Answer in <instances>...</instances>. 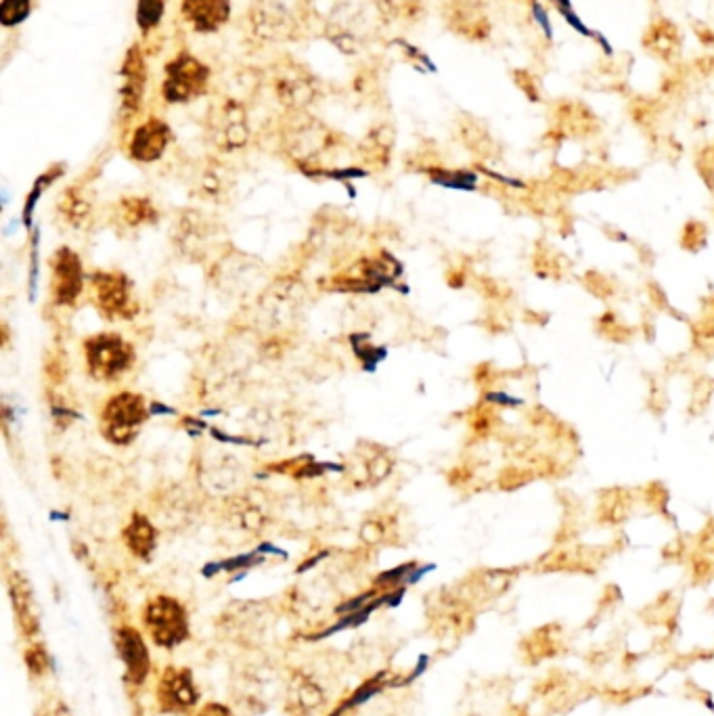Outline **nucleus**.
Instances as JSON below:
<instances>
[{
	"instance_id": "nucleus-1",
	"label": "nucleus",
	"mask_w": 714,
	"mask_h": 716,
	"mask_svg": "<svg viewBox=\"0 0 714 716\" xmlns=\"http://www.w3.org/2000/svg\"><path fill=\"white\" fill-rule=\"evenodd\" d=\"M149 415L151 409L145 405V398L124 390L105 402L101 413V434L111 444L126 446L135 442Z\"/></svg>"
},
{
	"instance_id": "nucleus-2",
	"label": "nucleus",
	"mask_w": 714,
	"mask_h": 716,
	"mask_svg": "<svg viewBox=\"0 0 714 716\" xmlns=\"http://www.w3.org/2000/svg\"><path fill=\"white\" fill-rule=\"evenodd\" d=\"M84 358L95 379L114 382L135 363V348L118 333H97L84 342Z\"/></svg>"
},
{
	"instance_id": "nucleus-3",
	"label": "nucleus",
	"mask_w": 714,
	"mask_h": 716,
	"mask_svg": "<svg viewBox=\"0 0 714 716\" xmlns=\"http://www.w3.org/2000/svg\"><path fill=\"white\" fill-rule=\"evenodd\" d=\"M143 624L153 643L166 650L189 639V614L181 601L168 595H158L147 603Z\"/></svg>"
},
{
	"instance_id": "nucleus-4",
	"label": "nucleus",
	"mask_w": 714,
	"mask_h": 716,
	"mask_svg": "<svg viewBox=\"0 0 714 716\" xmlns=\"http://www.w3.org/2000/svg\"><path fill=\"white\" fill-rule=\"evenodd\" d=\"M210 70L206 63L193 55H178L166 65V80L162 86L164 99L168 103H187L206 93Z\"/></svg>"
},
{
	"instance_id": "nucleus-5",
	"label": "nucleus",
	"mask_w": 714,
	"mask_h": 716,
	"mask_svg": "<svg viewBox=\"0 0 714 716\" xmlns=\"http://www.w3.org/2000/svg\"><path fill=\"white\" fill-rule=\"evenodd\" d=\"M91 287L93 302L105 319H130L137 312L132 302V283L124 273L97 271L91 275Z\"/></svg>"
},
{
	"instance_id": "nucleus-6",
	"label": "nucleus",
	"mask_w": 714,
	"mask_h": 716,
	"mask_svg": "<svg viewBox=\"0 0 714 716\" xmlns=\"http://www.w3.org/2000/svg\"><path fill=\"white\" fill-rule=\"evenodd\" d=\"M84 292V268L72 248H59L51 260V296L57 306H74Z\"/></svg>"
},
{
	"instance_id": "nucleus-7",
	"label": "nucleus",
	"mask_w": 714,
	"mask_h": 716,
	"mask_svg": "<svg viewBox=\"0 0 714 716\" xmlns=\"http://www.w3.org/2000/svg\"><path fill=\"white\" fill-rule=\"evenodd\" d=\"M199 702V691L195 687L189 668L168 666L158 683V704L164 712L187 714Z\"/></svg>"
},
{
	"instance_id": "nucleus-8",
	"label": "nucleus",
	"mask_w": 714,
	"mask_h": 716,
	"mask_svg": "<svg viewBox=\"0 0 714 716\" xmlns=\"http://www.w3.org/2000/svg\"><path fill=\"white\" fill-rule=\"evenodd\" d=\"M216 243L214 222L208 216L197 212H187L178 218L176 225V245L183 256L189 258H206L208 250Z\"/></svg>"
},
{
	"instance_id": "nucleus-9",
	"label": "nucleus",
	"mask_w": 714,
	"mask_h": 716,
	"mask_svg": "<svg viewBox=\"0 0 714 716\" xmlns=\"http://www.w3.org/2000/svg\"><path fill=\"white\" fill-rule=\"evenodd\" d=\"M392 467L394 459L384 446L373 442L359 444V449H356V465L350 467L352 482L356 488L377 486L392 474Z\"/></svg>"
},
{
	"instance_id": "nucleus-10",
	"label": "nucleus",
	"mask_w": 714,
	"mask_h": 716,
	"mask_svg": "<svg viewBox=\"0 0 714 716\" xmlns=\"http://www.w3.org/2000/svg\"><path fill=\"white\" fill-rule=\"evenodd\" d=\"M170 145V128L168 124H164L158 118H151L145 124H141L135 134H132L128 151L130 158L143 162V164H151L155 160H160L164 151Z\"/></svg>"
},
{
	"instance_id": "nucleus-11",
	"label": "nucleus",
	"mask_w": 714,
	"mask_h": 716,
	"mask_svg": "<svg viewBox=\"0 0 714 716\" xmlns=\"http://www.w3.org/2000/svg\"><path fill=\"white\" fill-rule=\"evenodd\" d=\"M183 19L199 34H214L229 21L231 0H183Z\"/></svg>"
},
{
	"instance_id": "nucleus-12",
	"label": "nucleus",
	"mask_w": 714,
	"mask_h": 716,
	"mask_svg": "<svg viewBox=\"0 0 714 716\" xmlns=\"http://www.w3.org/2000/svg\"><path fill=\"white\" fill-rule=\"evenodd\" d=\"M116 647L126 666L128 679L135 685H141L147 679L151 668V658L141 633L137 629H132V626H122V629L116 633Z\"/></svg>"
},
{
	"instance_id": "nucleus-13",
	"label": "nucleus",
	"mask_w": 714,
	"mask_h": 716,
	"mask_svg": "<svg viewBox=\"0 0 714 716\" xmlns=\"http://www.w3.org/2000/svg\"><path fill=\"white\" fill-rule=\"evenodd\" d=\"M120 74L124 80L122 88H120L122 114L128 118L139 111L143 93H145V84H147V70H145V61H143L139 47H132L128 51Z\"/></svg>"
},
{
	"instance_id": "nucleus-14",
	"label": "nucleus",
	"mask_w": 714,
	"mask_h": 716,
	"mask_svg": "<svg viewBox=\"0 0 714 716\" xmlns=\"http://www.w3.org/2000/svg\"><path fill=\"white\" fill-rule=\"evenodd\" d=\"M9 593L13 599V610L19 622V629L26 633V637H34L38 633V614L30 583L15 572L9 576Z\"/></svg>"
},
{
	"instance_id": "nucleus-15",
	"label": "nucleus",
	"mask_w": 714,
	"mask_h": 716,
	"mask_svg": "<svg viewBox=\"0 0 714 716\" xmlns=\"http://www.w3.org/2000/svg\"><path fill=\"white\" fill-rule=\"evenodd\" d=\"M323 704V693L315 681L298 673L287 689L285 712L289 716H308Z\"/></svg>"
},
{
	"instance_id": "nucleus-16",
	"label": "nucleus",
	"mask_w": 714,
	"mask_h": 716,
	"mask_svg": "<svg viewBox=\"0 0 714 716\" xmlns=\"http://www.w3.org/2000/svg\"><path fill=\"white\" fill-rule=\"evenodd\" d=\"M122 536L128 551L141 559H149L155 551V545H158V530H155V526L143 513H135V516L130 518Z\"/></svg>"
},
{
	"instance_id": "nucleus-17",
	"label": "nucleus",
	"mask_w": 714,
	"mask_h": 716,
	"mask_svg": "<svg viewBox=\"0 0 714 716\" xmlns=\"http://www.w3.org/2000/svg\"><path fill=\"white\" fill-rule=\"evenodd\" d=\"M118 218L122 227L139 229L158 222V210L147 197H124L118 204Z\"/></svg>"
},
{
	"instance_id": "nucleus-18",
	"label": "nucleus",
	"mask_w": 714,
	"mask_h": 716,
	"mask_svg": "<svg viewBox=\"0 0 714 716\" xmlns=\"http://www.w3.org/2000/svg\"><path fill=\"white\" fill-rule=\"evenodd\" d=\"M57 208L63 220L70 222V227L74 229H84L88 222H91V214H93L91 201H88V197L76 187L68 189L61 195Z\"/></svg>"
},
{
	"instance_id": "nucleus-19",
	"label": "nucleus",
	"mask_w": 714,
	"mask_h": 716,
	"mask_svg": "<svg viewBox=\"0 0 714 716\" xmlns=\"http://www.w3.org/2000/svg\"><path fill=\"white\" fill-rule=\"evenodd\" d=\"M432 183L451 191H463V193H474L480 187V174L474 170H444L434 168L430 170Z\"/></svg>"
},
{
	"instance_id": "nucleus-20",
	"label": "nucleus",
	"mask_w": 714,
	"mask_h": 716,
	"mask_svg": "<svg viewBox=\"0 0 714 716\" xmlns=\"http://www.w3.org/2000/svg\"><path fill=\"white\" fill-rule=\"evenodd\" d=\"M231 516H233V522L239 524V528H245L250 532H260L264 526V520H266L260 507H256L248 499H237L231 509Z\"/></svg>"
},
{
	"instance_id": "nucleus-21",
	"label": "nucleus",
	"mask_w": 714,
	"mask_h": 716,
	"mask_svg": "<svg viewBox=\"0 0 714 716\" xmlns=\"http://www.w3.org/2000/svg\"><path fill=\"white\" fill-rule=\"evenodd\" d=\"M61 172H63V166H55L53 170L44 172V174L38 178V181L34 183V187H32V191H30V195H28V199H26V208H24V222H26L28 229H32V212L36 210V204H38L40 195L44 193V189H47L49 185H53V183L57 181V178L61 176Z\"/></svg>"
},
{
	"instance_id": "nucleus-22",
	"label": "nucleus",
	"mask_w": 714,
	"mask_h": 716,
	"mask_svg": "<svg viewBox=\"0 0 714 716\" xmlns=\"http://www.w3.org/2000/svg\"><path fill=\"white\" fill-rule=\"evenodd\" d=\"M164 0H139V7H137V21H139V28L149 34L155 26L160 24L162 17H164Z\"/></svg>"
},
{
	"instance_id": "nucleus-23",
	"label": "nucleus",
	"mask_w": 714,
	"mask_h": 716,
	"mask_svg": "<svg viewBox=\"0 0 714 716\" xmlns=\"http://www.w3.org/2000/svg\"><path fill=\"white\" fill-rule=\"evenodd\" d=\"M30 11L32 0H3V5H0V21H3L5 28H13L28 19Z\"/></svg>"
},
{
	"instance_id": "nucleus-24",
	"label": "nucleus",
	"mask_w": 714,
	"mask_h": 716,
	"mask_svg": "<svg viewBox=\"0 0 714 716\" xmlns=\"http://www.w3.org/2000/svg\"><path fill=\"white\" fill-rule=\"evenodd\" d=\"M484 402L490 407L497 409H520L526 405V400L522 396H516L505 390H488L484 392Z\"/></svg>"
},
{
	"instance_id": "nucleus-25",
	"label": "nucleus",
	"mask_w": 714,
	"mask_h": 716,
	"mask_svg": "<svg viewBox=\"0 0 714 716\" xmlns=\"http://www.w3.org/2000/svg\"><path fill=\"white\" fill-rule=\"evenodd\" d=\"M26 662H28V666H30V670H32V675H36V677L47 673L49 666H51L49 654L44 652V647H42V645H34V647H30L28 654H26Z\"/></svg>"
},
{
	"instance_id": "nucleus-26",
	"label": "nucleus",
	"mask_w": 714,
	"mask_h": 716,
	"mask_svg": "<svg viewBox=\"0 0 714 716\" xmlns=\"http://www.w3.org/2000/svg\"><path fill=\"white\" fill-rule=\"evenodd\" d=\"M386 536V524L379 522V520H369L363 524L361 528V539L367 543V545H377L382 543Z\"/></svg>"
},
{
	"instance_id": "nucleus-27",
	"label": "nucleus",
	"mask_w": 714,
	"mask_h": 716,
	"mask_svg": "<svg viewBox=\"0 0 714 716\" xmlns=\"http://www.w3.org/2000/svg\"><path fill=\"white\" fill-rule=\"evenodd\" d=\"M530 9H532V17H534V21H537L539 28L543 30L545 38H547V40H553V26H551V19H549L547 9L541 5V0H530Z\"/></svg>"
},
{
	"instance_id": "nucleus-28",
	"label": "nucleus",
	"mask_w": 714,
	"mask_h": 716,
	"mask_svg": "<svg viewBox=\"0 0 714 716\" xmlns=\"http://www.w3.org/2000/svg\"><path fill=\"white\" fill-rule=\"evenodd\" d=\"M480 172H484L488 178H493V181L505 185V187H511V189H518V191H524L528 189V185L524 181H520V178H513V176H505V174H499V172H493L488 168H478Z\"/></svg>"
},
{
	"instance_id": "nucleus-29",
	"label": "nucleus",
	"mask_w": 714,
	"mask_h": 716,
	"mask_svg": "<svg viewBox=\"0 0 714 716\" xmlns=\"http://www.w3.org/2000/svg\"><path fill=\"white\" fill-rule=\"evenodd\" d=\"M197 716H235V714L227 706L212 702V704H206L202 710H199Z\"/></svg>"
},
{
	"instance_id": "nucleus-30",
	"label": "nucleus",
	"mask_w": 714,
	"mask_h": 716,
	"mask_svg": "<svg viewBox=\"0 0 714 716\" xmlns=\"http://www.w3.org/2000/svg\"><path fill=\"white\" fill-rule=\"evenodd\" d=\"M595 42L599 44V47H601V51H604L608 57H612L614 55V49H612V44H610V40L604 36V34H601V32H597L595 34Z\"/></svg>"
}]
</instances>
